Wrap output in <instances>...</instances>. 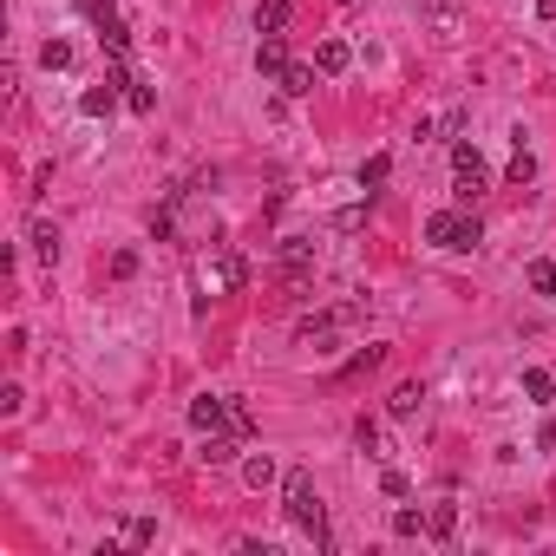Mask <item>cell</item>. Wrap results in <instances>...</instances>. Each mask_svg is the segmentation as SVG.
<instances>
[{"instance_id":"cell-1","label":"cell","mask_w":556,"mask_h":556,"mask_svg":"<svg viewBox=\"0 0 556 556\" xmlns=\"http://www.w3.org/2000/svg\"><path fill=\"white\" fill-rule=\"evenodd\" d=\"M282 504H289V517L314 537V550H328V511H321V491H314V478L301 465L282 478Z\"/></svg>"},{"instance_id":"cell-2","label":"cell","mask_w":556,"mask_h":556,"mask_svg":"<svg viewBox=\"0 0 556 556\" xmlns=\"http://www.w3.org/2000/svg\"><path fill=\"white\" fill-rule=\"evenodd\" d=\"M426 243L452 249V256H471V249L484 243V223L471 210H439V216H426Z\"/></svg>"},{"instance_id":"cell-3","label":"cell","mask_w":556,"mask_h":556,"mask_svg":"<svg viewBox=\"0 0 556 556\" xmlns=\"http://www.w3.org/2000/svg\"><path fill=\"white\" fill-rule=\"evenodd\" d=\"M452 177H459V204H478L491 190V171H484V158L471 144H452Z\"/></svg>"},{"instance_id":"cell-4","label":"cell","mask_w":556,"mask_h":556,"mask_svg":"<svg viewBox=\"0 0 556 556\" xmlns=\"http://www.w3.org/2000/svg\"><path fill=\"white\" fill-rule=\"evenodd\" d=\"M275 268H282V282H308L314 275V236H282V249H275Z\"/></svg>"},{"instance_id":"cell-5","label":"cell","mask_w":556,"mask_h":556,"mask_svg":"<svg viewBox=\"0 0 556 556\" xmlns=\"http://www.w3.org/2000/svg\"><path fill=\"white\" fill-rule=\"evenodd\" d=\"M419 20L439 33V40H459L465 33V0H419Z\"/></svg>"},{"instance_id":"cell-6","label":"cell","mask_w":556,"mask_h":556,"mask_svg":"<svg viewBox=\"0 0 556 556\" xmlns=\"http://www.w3.org/2000/svg\"><path fill=\"white\" fill-rule=\"evenodd\" d=\"M190 426L197 432H229V399H216V393L190 399Z\"/></svg>"},{"instance_id":"cell-7","label":"cell","mask_w":556,"mask_h":556,"mask_svg":"<svg viewBox=\"0 0 556 556\" xmlns=\"http://www.w3.org/2000/svg\"><path fill=\"white\" fill-rule=\"evenodd\" d=\"M92 27H98V46H105V53H131V33H125V20H118V7H105Z\"/></svg>"},{"instance_id":"cell-8","label":"cell","mask_w":556,"mask_h":556,"mask_svg":"<svg viewBox=\"0 0 556 556\" xmlns=\"http://www.w3.org/2000/svg\"><path fill=\"white\" fill-rule=\"evenodd\" d=\"M282 66H289V46H282V33H262V46H256V73L282 79Z\"/></svg>"},{"instance_id":"cell-9","label":"cell","mask_w":556,"mask_h":556,"mask_svg":"<svg viewBox=\"0 0 556 556\" xmlns=\"http://www.w3.org/2000/svg\"><path fill=\"white\" fill-rule=\"evenodd\" d=\"M79 112H86V118H112L118 112V86H112V79H105V86H86V92H79Z\"/></svg>"},{"instance_id":"cell-10","label":"cell","mask_w":556,"mask_h":556,"mask_svg":"<svg viewBox=\"0 0 556 556\" xmlns=\"http://www.w3.org/2000/svg\"><path fill=\"white\" fill-rule=\"evenodd\" d=\"M347 66H353L347 40H321V46H314V73H347Z\"/></svg>"},{"instance_id":"cell-11","label":"cell","mask_w":556,"mask_h":556,"mask_svg":"<svg viewBox=\"0 0 556 556\" xmlns=\"http://www.w3.org/2000/svg\"><path fill=\"white\" fill-rule=\"evenodd\" d=\"M419 406H426V386H419V380H406V386H393V399H386V413H393V419H413Z\"/></svg>"},{"instance_id":"cell-12","label":"cell","mask_w":556,"mask_h":556,"mask_svg":"<svg viewBox=\"0 0 556 556\" xmlns=\"http://www.w3.org/2000/svg\"><path fill=\"white\" fill-rule=\"evenodd\" d=\"M197 459H204V465H236V439H229V432H204Z\"/></svg>"},{"instance_id":"cell-13","label":"cell","mask_w":556,"mask_h":556,"mask_svg":"<svg viewBox=\"0 0 556 556\" xmlns=\"http://www.w3.org/2000/svg\"><path fill=\"white\" fill-rule=\"evenodd\" d=\"M452 530H459V504H432V511H426V537H432V544H445Z\"/></svg>"},{"instance_id":"cell-14","label":"cell","mask_w":556,"mask_h":556,"mask_svg":"<svg viewBox=\"0 0 556 556\" xmlns=\"http://www.w3.org/2000/svg\"><path fill=\"white\" fill-rule=\"evenodd\" d=\"M243 282H249V268L223 249V256H216V268H210V289H243Z\"/></svg>"},{"instance_id":"cell-15","label":"cell","mask_w":556,"mask_h":556,"mask_svg":"<svg viewBox=\"0 0 556 556\" xmlns=\"http://www.w3.org/2000/svg\"><path fill=\"white\" fill-rule=\"evenodd\" d=\"M386 177H393V158H386V151H374V158L360 164V190H367V197L386 190Z\"/></svg>"},{"instance_id":"cell-16","label":"cell","mask_w":556,"mask_h":556,"mask_svg":"<svg viewBox=\"0 0 556 556\" xmlns=\"http://www.w3.org/2000/svg\"><path fill=\"white\" fill-rule=\"evenodd\" d=\"M289 20H295V7H289V0H262V7H256V33H282Z\"/></svg>"},{"instance_id":"cell-17","label":"cell","mask_w":556,"mask_h":556,"mask_svg":"<svg viewBox=\"0 0 556 556\" xmlns=\"http://www.w3.org/2000/svg\"><path fill=\"white\" fill-rule=\"evenodd\" d=\"M243 484H249V491H268V484H275V459H268V452L243 459Z\"/></svg>"},{"instance_id":"cell-18","label":"cell","mask_w":556,"mask_h":556,"mask_svg":"<svg viewBox=\"0 0 556 556\" xmlns=\"http://www.w3.org/2000/svg\"><path fill=\"white\" fill-rule=\"evenodd\" d=\"M524 289H530V295H550V301H556V262H550V256L524 268Z\"/></svg>"},{"instance_id":"cell-19","label":"cell","mask_w":556,"mask_h":556,"mask_svg":"<svg viewBox=\"0 0 556 556\" xmlns=\"http://www.w3.org/2000/svg\"><path fill=\"white\" fill-rule=\"evenodd\" d=\"M282 92H289V98H308V92H314V66H282Z\"/></svg>"},{"instance_id":"cell-20","label":"cell","mask_w":556,"mask_h":556,"mask_svg":"<svg viewBox=\"0 0 556 556\" xmlns=\"http://www.w3.org/2000/svg\"><path fill=\"white\" fill-rule=\"evenodd\" d=\"M524 393H530V406H550V399H556V380L544 374V367H530V374H524Z\"/></svg>"},{"instance_id":"cell-21","label":"cell","mask_w":556,"mask_h":556,"mask_svg":"<svg viewBox=\"0 0 556 556\" xmlns=\"http://www.w3.org/2000/svg\"><path fill=\"white\" fill-rule=\"evenodd\" d=\"M27 243H33V256H46V262L59 256V229H53V223H33V229H27Z\"/></svg>"},{"instance_id":"cell-22","label":"cell","mask_w":556,"mask_h":556,"mask_svg":"<svg viewBox=\"0 0 556 556\" xmlns=\"http://www.w3.org/2000/svg\"><path fill=\"white\" fill-rule=\"evenodd\" d=\"M380 360H386V347H360V353H353V360L341 367V380H360V374H374Z\"/></svg>"},{"instance_id":"cell-23","label":"cell","mask_w":556,"mask_h":556,"mask_svg":"<svg viewBox=\"0 0 556 556\" xmlns=\"http://www.w3.org/2000/svg\"><path fill=\"white\" fill-rule=\"evenodd\" d=\"M125 105L138 112V118H151V112H158V92H151L144 79H131V86H125Z\"/></svg>"},{"instance_id":"cell-24","label":"cell","mask_w":556,"mask_h":556,"mask_svg":"<svg viewBox=\"0 0 556 556\" xmlns=\"http://www.w3.org/2000/svg\"><path fill=\"white\" fill-rule=\"evenodd\" d=\"M151 537H158V517H125V544L131 550H144Z\"/></svg>"},{"instance_id":"cell-25","label":"cell","mask_w":556,"mask_h":556,"mask_svg":"<svg viewBox=\"0 0 556 556\" xmlns=\"http://www.w3.org/2000/svg\"><path fill=\"white\" fill-rule=\"evenodd\" d=\"M40 66H46V73H66V66H73V46H66V40H46V46H40Z\"/></svg>"},{"instance_id":"cell-26","label":"cell","mask_w":556,"mask_h":556,"mask_svg":"<svg viewBox=\"0 0 556 556\" xmlns=\"http://www.w3.org/2000/svg\"><path fill=\"white\" fill-rule=\"evenodd\" d=\"M426 530V511H413V504H399L393 511V537H419Z\"/></svg>"},{"instance_id":"cell-27","label":"cell","mask_w":556,"mask_h":556,"mask_svg":"<svg viewBox=\"0 0 556 556\" xmlns=\"http://www.w3.org/2000/svg\"><path fill=\"white\" fill-rule=\"evenodd\" d=\"M511 183H517V190H524V183H537V158H530L524 144H517V158H511Z\"/></svg>"},{"instance_id":"cell-28","label":"cell","mask_w":556,"mask_h":556,"mask_svg":"<svg viewBox=\"0 0 556 556\" xmlns=\"http://www.w3.org/2000/svg\"><path fill=\"white\" fill-rule=\"evenodd\" d=\"M380 491H386V498H406V491H413V478H406V471H393V465H386V471H380Z\"/></svg>"},{"instance_id":"cell-29","label":"cell","mask_w":556,"mask_h":556,"mask_svg":"<svg viewBox=\"0 0 556 556\" xmlns=\"http://www.w3.org/2000/svg\"><path fill=\"white\" fill-rule=\"evenodd\" d=\"M131 275H138V256H131V249H118V256H112V282H131Z\"/></svg>"},{"instance_id":"cell-30","label":"cell","mask_w":556,"mask_h":556,"mask_svg":"<svg viewBox=\"0 0 556 556\" xmlns=\"http://www.w3.org/2000/svg\"><path fill=\"white\" fill-rule=\"evenodd\" d=\"M229 432H256V413H249L243 399H229Z\"/></svg>"},{"instance_id":"cell-31","label":"cell","mask_w":556,"mask_h":556,"mask_svg":"<svg viewBox=\"0 0 556 556\" xmlns=\"http://www.w3.org/2000/svg\"><path fill=\"white\" fill-rule=\"evenodd\" d=\"M353 439H360V452H374V459H380V426H374V419H360V426H353Z\"/></svg>"},{"instance_id":"cell-32","label":"cell","mask_w":556,"mask_h":556,"mask_svg":"<svg viewBox=\"0 0 556 556\" xmlns=\"http://www.w3.org/2000/svg\"><path fill=\"white\" fill-rule=\"evenodd\" d=\"M20 399H27V393H20V386H13V380H7V386H0V413H7V419H13V413H20Z\"/></svg>"},{"instance_id":"cell-33","label":"cell","mask_w":556,"mask_h":556,"mask_svg":"<svg viewBox=\"0 0 556 556\" xmlns=\"http://www.w3.org/2000/svg\"><path fill=\"white\" fill-rule=\"evenodd\" d=\"M73 7H79V13H86V20H98V13H105V7H112V0H73Z\"/></svg>"},{"instance_id":"cell-34","label":"cell","mask_w":556,"mask_h":556,"mask_svg":"<svg viewBox=\"0 0 556 556\" xmlns=\"http://www.w3.org/2000/svg\"><path fill=\"white\" fill-rule=\"evenodd\" d=\"M537 13H544V20H556V0H537Z\"/></svg>"},{"instance_id":"cell-35","label":"cell","mask_w":556,"mask_h":556,"mask_svg":"<svg viewBox=\"0 0 556 556\" xmlns=\"http://www.w3.org/2000/svg\"><path fill=\"white\" fill-rule=\"evenodd\" d=\"M341 7H353V0H341Z\"/></svg>"}]
</instances>
